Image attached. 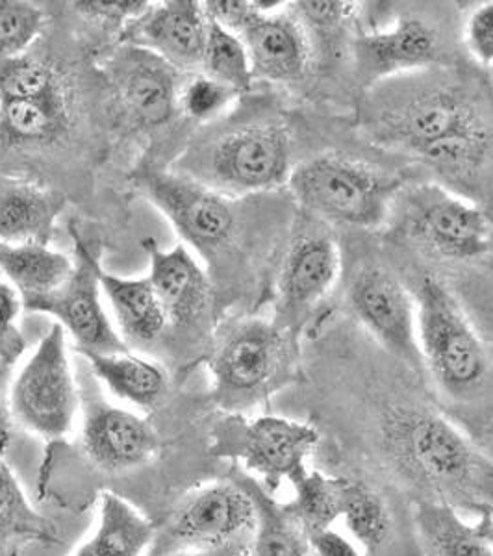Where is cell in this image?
I'll return each mask as SVG.
<instances>
[{
  "mask_svg": "<svg viewBox=\"0 0 493 556\" xmlns=\"http://www.w3.org/2000/svg\"><path fill=\"white\" fill-rule=\"evenodd\" d=\"M182 556H197V555H182Z\"/></svg>",
  "mask_w": 493,
  "mask_h": 556,
  "instance_id": "cell-41",
  "label": "cell"
},
{
  "mask_svg": "<svg viewBox=\"0 0 493 556\" xmlns=\"http://www.w3.org/2000/svg\"><path fill=\"white\" fill-rule=\"evenodd\" d=\"M83 451L106 473L146 466L160 453V438L146 417L102 401L89 403L83 424Z\"/></svg>",
  "mask_w": 493,
  "mask_h": 556,
  "instance_id": "cell-17",
  "label": "cell"
},
{
  "mask_svg": "<svg viewBox=\"0 0 493 556\" xmlns=\"http://www.w3.org/2000/svg\"><path fill=\"white\" fill-rule=\"evenodd\" d=\"M91 371L108 392L121 401L151 410L162 403L169 388V379L156 362L128 353H83Z\"/></svg>",
  "mask_w": 493,
  "mask_h": 556,
  "instance_id": "cell-25",
  "label": "cell"
},
{
  "mask_svg": "<svg viewBox=\"0 0 493 556\" xmlns=\"http://www.w3.org/2000/svg\"><path fill=\"white\" fill-rule=\"evenodd\" d=\"M311 545L317 556H364V553H358V549L349 540L332 529L312 538Z\"/></svg>",
  "mask_w": 493,
  "mask_h": 556,
  "instance_id": "cell-39",
  "label": "cell"
},
{
  "mask_svg": "<svg viewBox=\"0 0 493 556\" xmlns=\"http://www.w3.org/2000/svg\"><path fill=\"white\" fill-rule=\"evenodd\" d=\"M342 256L334 238L329 232L303 228L288 245L279 280V325L290 329L298 327L299 319L308 316L340 277Z\"/></svg>",
  "mask_w": 493,
  "mask_h": 556,
  "instance_id": "cell-15",
  "label": "cell"
},
{
  "mask_svg": "<svg viewBox=\"0 0 493 556\" xmlns=\"http://www.w3.org/2000/svg\"><path fill=\"white\" fill-rule=\"evenodd\" d=\"M295 7L293 12L298 13L306 28L314 26L323 33L336 30L354 12V4L349 2H299Z\"/></svg>",
  "mask_w": 493,
  "mask_h": 556,
  "instance_id": "cell-36",
  "label": "cell"
},
{
  "mask_svg": "<svg viewBox=\"0 0 493 556\" xmlns=\"http://www.w3.org/2000/svg\"><path fill=\"white\" fill-rule=\"evenodd\" d=\"M201 73L215 83L245 93L253 86L254 73L251 58L240 36L210 20L206 47H204Z\"/></svg>",
  "mask_w": 493,
  "mask_h": 556,
  "instance_id": "cell-28",
  "label": "cell"
},
{
  "mask_svg": "<svg viewBox=\"0 0 493 556\" xmlns=\"http://www.w3.org/2000/svg\"><path fill=\"white\" fill-rule=\"evenodd\" d=\"M64 204V195L39 186H0V245H47Z\"/></svg>",
  "mask_w": 493,
  "mask_h": 556,
  "instance_id": "cell-23",
  "label": "cell"
},
{
  "mask_svg": "<svg viewBox=\"0 0 493 556\" xmlns=\"http://www.w3.org/2000/svg\"><path fill=\"white\" fill-rule=\"evenodd\" d=\"M492 458H493V456H492Z\"/></svg>",
  "mask_w": 493,
  "mask_h": 556,
  "instance_id": "cell-42",
  "label": "cell"
},
{
  "mask_svg": "<svg viewBox=\"0 0 493 556\" xmlns=\"http://www.w3.org/2000/svg\"><path fill=\"white\" fill-rule=\"evenodd\" d=\"M316 425L282 416L243 419L230 416L212 430L210 455L241 462L275 492L282 482L295 486L308 473L306 458L319 445Z\"/></svg>",
  "mask_w": 493,
  "mask_h": 556,
  "instance_id": "cell-5",
  "label": "cell"
},
{
  "mask_svg": "<svg viewBox=\"0 0 493 556\" xmlns=\"http://www.w3.org/2000/svg\"><path fill=\"white\" fill-rule=\"evenodd\" d=\"M75 238V271L60 290L49 298L25 304L23 308L34 314H45L56 319L58 325L75 340L80 353H127L128 345L108 317L102 304V290L97 277L99 260L78 236Z\"/></svg>",
  "mask_w": 493,
  "mask_h": 556,
  "instance_id": "cell-13",
  "label": "cell"
},
{
  "mask_svg": "<svg viewBox=\"0 0 493 556\" xmlns=\"http://www.w3.org/2000/svg\"><path fill=\"white\" fill-rule=\"evenodd\" d=\"M136 182L172 223L184 245L204 256L219 253L236 232V212L227 195L188 175L143 167Z\"/></svg>",
  "mask_w": 493,
  "mask_h": 556,
  "instance_id": "cell-10",
  "label": "cell"
},
{
  "mask_svg": "<svg viewBox=\"0 0 493 556\" xmlns=\"http://www.w3.org/2000/svg\"><path fill=\"white\" fill-rule=\"evenodd\" d=\"M406 228L412 240L440 258H481L493 247L492 215L471 199L437 184L410 193Z\"/></svg>",
  "mask_w": 493,
  "mask_h": 556,
  "instance_id": "cell-9",
  "label": "cell"
},
{
  "mask_svg": "<svg viewBox=\"0 0 493 556\" xmlns=\"http://www.w3.org/2000/svg\"><path fill=\"white\" fill-rule=\"evenodd\" d=\"M425 375L443 414L484 453L493 451V353L447 286L421 278L414 293ZM492 456V455H490Z\"/></svg>",
  "mask_w": 493,
  "mask_h": 556,
  "instance_id": "cell-2",
  "label": "cell"
},
{
  "mask_svg": "<svg viewBox=\"0 0 493 556\" xmlns=\"http://www.w3.org/2000/svg\"><path fill=\"white\" fill-rule=\"evenodd\" d=\"M245 481V479H243ZM258 508V529L254 536V556H311L308 538L304 536L295 521L288 516L285 506H277L262 488L249 481Z\"/></svg>",
  "mask_w": 493,
  "mask_h": 556,
  "instance_id": "cell-30",
  "label": "cell"
},
{
  "mask_svg": "<svg viewBox=\"0 0 493 556\" xmlns=\"http://www.w3.org/2000/svg\"><path fill=\"white\" fill-rule=\"evenodd\" d=\"M75 260L43 243L0 245V273L25 304L49 298L69 280Z\"/></svg>",
  "mask_w": 493,
  "mask_h": 556,
  "instance_id": "cell-24",
  "label": "cell"
},
{
  "mask_svg": "<svg viewBox=\"0 0 493 556\" xmlns=\"http://www.w3.org/2000/svg\"><path fill=\"white\" fill-rule=\"evenodd\" d=\"M288 188L308 214L354 228L387 219L399 182L358 160L319 154L293 165Z\"/></svg>",
  "mask_w": 493,
  "mask_h": 556,
  "instance_id": "cell-4",
  "label": "cell"
},
{
  "mask_svg": "<svg viewBox=\"0 0 493 556\" xmlns=\"http://www.w3.org/2000/svg\"><path fill=\"white\" fill-rule=\"evenodd\" d=\"M49 538H52L51 525L34 510L17 477L0 458V549Z\"/></svg>",
  "mask_w": 493,
  "mask_h": 556,
  "instance_id": "cell-29",
  "label": "cell"
},
{
  "mask_svg": "<svg viewBox=\"0 0 493 556\" xmlns=\"http://www.w3.org/2000/svg\"><path fill=\"white\" fill-rule=\"evenodd\" d=\"M21 308H23V301L20 293L7 278L0 277V351L12 348L17 338L15 323L20 317Z\"/></svg>",
  "mask_w": 493,
  "mask_h": 556,
  "instance_id": "cell-38",
  "label": "cell"
},
{
  "mask_svg": "<svg viewBox=\"0 0 493 556\" xmlns=\"http://www.w3.org/2000/svg\"><path fill=\"white\" fill-rule=\"evenodd\" d=\"M236 97L238 93L232 89L215 83L203 73H197L190 83L180 89L178 106L182 108L184 114L190 119L204 123L219 117L236 101Z\"/></svg>",
  "mask_w": 493,
  "mask_h": 556,
  "instance_id": "cell-34",
  "label": "cell"
},
{
  "mask_svg": "<svg viewBox=\"0 0 493 556\" xmlns=\"http://www.w3.org/2000/svg\"><path fill=\"white\" fill-rule=\"evenodd\" d=\"M141 245L151 262L147 278L164 308L167 321L173 325L197 321L208 308L212 295L208 275L199 260L184 243L165 251L154 238H147Z\"/></svg>",
  "mask_w": 493,
  "mask_h": 556,
  "instance_id": "cell-20",
  "label": "cell"
},
{
  "mask_svg": "<svg viewBox=\"0 0 493 556\" xmlns=\"http://www.w3.org/2000/svg\"><path fill=\"white\" fill-rule=\"evenodd\" d=\"M60 93L54 71L34 58L20 56L0 64V102L43 99Z\"/></svg>",
  "mask_w": 493,
  "mask_h": 556,
  "instance_id": "cell-32",
  "label": "cell"
},
{
  "mask_svg": "<svg viewBox=\"0 0 493 556\" xmlns=\"http://www.w3.org/2000/svg\"><path fill=\"white\" fill-rule=\"evenodd\" d=\"M364 128L447 184L475 188L492 173V106L460 76L425 70L384 80L367 102Z\"/></svg>",
  "mask_w": 493,
  "mask_h": 556,
  "instance_id": "cell-1",
  "label": "cell"
},
{
  "mask_svg": "<svg viewBox=\"0 0 493 556\" xmlns=\"http://www.w3.org/2000/svg\"><path fill=\"white\" fill-rule=\"evenodd\" d=\"M154 534L146 516L114 493H104L96 532L75 556H141Z\"/></svg>",
  "mask_w": 493,
  "mask_h": 556,
  "instance_id": "cell-26",
  "label": "cell"
},
{
  "mask_svg": "<svg viewBox=\"0 0 493 556\" xmlns=\"http://www.w3.org/2000/svg\"><path fill=\"white\" fill-rule=\"evenodd\" d=\"M106 67L115 96L141 127H160L177 112L178 71L164 58L128 43L114 52Z\"/></svg>",
  "mask_w": 493,
  "mask_h": 556,
  "instance_id": "cell-16",
  "label": "cell"
},
{
  "mask_svg": "<svg viewBox=\"0 0 493 556\" xmlns=\"http://www.w3.org/2000/svg\"><path fill=\"white\" fill-rule=\"evenodd\" d=\"M65 108L60 93L43 99L0 102V130L17 141H38L64 125Z\"/></svg>",
  "mask_w": 493,
  "mask_h": 556,
  "instance_id": "cell-31",
  "label": "cell"
},
{
  "mask_svg": "<svg viewBox=\"0 0 493 556\" xmlns=\"http://www.w3.org/2000/svg\"><path fill=\"white\" fill-rule=\"evenodd\" d=\"M490 536H492L493 544V505L492 508H490Z\"/></svg>",
  "mask_w": 493,
  "mask_h": 556,
  "instance_id": "cell-40",
  "label": "cell"
},
{
  "mask_svg": "<svg viewBox=\"0 0 493 556\" xmlns=\"http://www.w3.org/2000/svg\"><path fill=\"white\" fill-rule=\"evenodd\" d=\"M203 7L208 20L240 36L251 58L254 78L299 84L311 73V33L293 10L262 12L254 2L240 0H210Z\"/></svg>",
  "mask_w": 493,
  "mask_h": 556,
  "instance_id": "cell-6",
  "label": "cell"
},
{
  "mask_svg": "<svg viewBox=\"0 0 493 556\" xmlns=\"http://www.w3.org/2000/svg\"><path fill=\"white\" fill-rule=\"evenodd\" d=\"M210 20L203 2L167 0L132 23V45L164 58L177 71L201 73Z\"/></svg>",
  "mask_w": 493,
  "mask_h": 556,
  "instance_id": "cell-19",
  "label": "cell"
},
{
  "mask_svg": "<svg viewBox=\"0 0 493 556\" xmlns=\"http://www.w3.org/2000/svg\"><path fill=\"white\" fill-rule=\"evenodd\" d=\"M293 332L260 317L240 319L223 332L210 358L217 405L241 412L290 382L298 351Z\"/></svg>",
  "mask_w": 493,
  "mask_h": 556,
  "instance_id": "cell-3",
  "label": "cell"
},
{
  "mask_svg": "<svg viewBox=\"0 0 493 556\" xmlns=\"http://www.w3.org/2000/svg\"><path fill=\"white\" fill-rule=\"evenodd\" d=\"M191 178L223 195H246L285 186L290 178V134L282 125L262 123L225 134L199 156Z\"/></svg>",
  "mask_w": 493,
  "mask_h": 556,
  "instance_id": "cell-7",
  "label": "cell"
},
{
  "mask_svg": "<svg viewBox=\"0 0 493 556\" xmlns=\"http://www.w3.org/2000/svg\"><path fill=\"white\" fill-rule=\"evenodd\" d=\"M65 330L54 323L23 364L12 388V412L26 430L47 440L67 437L80 399Z\"/></svg>",
  "mask_w": 493,
  "mask_h": 556,
  "instance_id": "cell-8",
  "label": "cell"
},
{
  "mask_svg": "<svg viewBox=\"0 0 493 556\" xmlns=\"http://www.w3.org/2000/svg\"><path fill=\"white\" fill-rule=\"evenodd\" d=\"M464 43L479 64L493 67V0L469 13L464 25Z\"/></svg>",
  "mask_w": 493,
  "mask_h": 556,
  "instance_id": "cell-35",
  "label": "cell"
},
{
  "mask_svg": "<svg viewBox=\"0 0 493 556\" xmlns=\"http://www.w3.org/2000/svg\"><path fill=\"white\" fill-rule=\"evenodd\" d=\"M41 8L21 0H0V64L25 56L43 30Z\"/></svg>",
  "mask_w": 493,
  "mask_h": 556,
  "instance_id": "cell-33",
  "label": "cell"
},
{
  "mask_svg": "<svg viewBox=\"0 0 493 556\" xmlns=\"http://www.w3.org/2000/svg\"><path fill=\"white\" fill-rule=\"evenodd\" d=\"M97 277L121 338L138 345L159 340L169 321L149 278L117 277L101 264L97 266Z\"/></svg>",
  "mask_w": 493,
  "mask_h": 556,
  "instance_id": "cell-21",
  "label": "cell"
},
{
  "mask_svg": "<svg viewBox=\"0 0 493 556\" xmlns=\"http://www.w3.org/2000/svg\"><path fill=\"white\" fill-rule=\"evenodd\" d=\"M293 490L295 500L285 505V510L308 542L317 534L330 531L336 519L342 516V479L338 475L314 469Z\"/></svg>",
  "mask_w": 493,
  "mask_h": 556,
  "instance_id": "cell-27",
  "label": "cell"
},
{
  "mask_svg": "<svg viewBox=\"0 0 493 556\" xmlns=\"http://www.w3.org/2000/svg\"><path fill=\"white\" fill-rule=\"evenodd\" d=\"M338 477L342 479V516L364 556H421L410 501L358 475Z\"/></svg>",
  "mask_w": 493,
  "mask_h": 556,
  "instance_id": "cell-14",
  "label": "cell"
},
{
  "mask_svg": "<svg viewBox=\"0 0 493 556\" xmlns=\"http://www.w3.org/2000/svg\"><path fill=\"white\" fill-rule=\"evenodd\" d=\"M258 508L245 481L214 482L178 506L165 529L173 549H232L254 542Z\"/></svg>",
  "mask_w": 493,
  "mask_h": 556,
  "instance_id": "cell-11",
  "label": "cell"
},
{
  "mask_svg": "<svg viewBox=\"0 0 493 556\" xmlns=\"http://www.w3.org/2000/svg\"><path fill=\"white\" fill-rule=\"evenodd\" d=\"M414 525L421 556H493L490 510L481 521L468 525L450 505H414Z\"/></svg>",
  "mask_w": 493,
  "mask_h": 556,
  "instance_id": "cell-22",
  "label": "cell"
},
{
  "mask_svg": "<svg viewBox=\"0 0 493 556\" xmlns=\"http://www.w3.org/2000/svg\"><path fill=\"white\" fill-rule=\"evenodd\" d=\"M78 12L86 13L88 17L96 20L110 21V23H134V21L143 17L151 2L147 0H119V2H102V0H84V2H75Z\"/></svg>",
  "mask_w": 493,
  "mask_h": 556,
  "instance_id": "cell-37",
  "label": "cell"
},
{
  "mask_svg": "<svg viewBox=\"0 0 493 556\" xmlns=\"http://www.w3.org/2000/svg\"><path fill=\"white\" fill-rule=\"evenodd\" d=\"M347 303L362 327L395 361L405 364L412 374L425 375L416 298L397 275L374 264L361 267L351 278Z\"/></svg>",
  "mask_w": 493,
  "mask_h": 556,
  "instance_id": "cell-12",
  "label": "cell"
},
{
  "mask_svg": "<svg viewBox=\"0 0 493 556\" xmlns=\"http://www.w3.org/2000/svg\"><path fill=\"white\" fill-rule=\"evenodd\" d=\"M358 64L371 83L432 70L442 60V38L429 21L405 15L395 23L364 34L356 43Z\"/></svg>",
  "mask_w": 493,
  "mask_h": 556,
  "instance_id": "cell-18",
  "label": "cell"
}]
</instances>
